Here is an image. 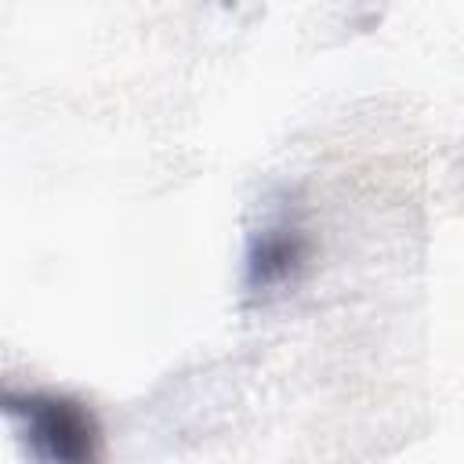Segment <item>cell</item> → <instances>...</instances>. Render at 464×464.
<instances>
[{
  "instance_id": "6da1fadb",
  "label": "cell",
  "mask_w": 464,
  "mask_h": 464,
  "mask_svg": "<svg viewBox=\"0 0 464 464\" xmlns=\"http://www.w3.org/2000/svg\"><path fill=\"white\" fill-rule=\"evenodd\" d=\"M7 413L22 424L29 450L44 464H98L102 424L91 406L54 392H7Z\"/></svg>"
},
{
  "instance_id": "7a4b0ae2",
  "label": "cell",
  "mask_w": 464,
  "mask_h": 464,
  "mask_svg": "<svg viewBox=\"0 0 464 464\" xmlns=\"http://www.w3.org/2000/svg\"><path fill=\"white\" fill-rule=\"evenodd\" d=\"M312 257V239L294 218H276L261 225L243 254V286L250 297H268L301 279Z\"/></svg>"
}]
</instances>
